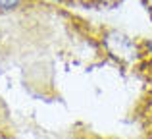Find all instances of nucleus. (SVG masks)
Listing matches in <instances>:
<instances>
[{
  "label": "nucleus",
  "mask_w": 152,
  "mask_h": 139,
  "mask_svg": "<svg viewBox=\"0 0 152 139\" xmlns=\"http://www.w3.org/2000/svg\"><path fill=\"white\" fill-rule=\"evenodd\" d=\"M45 2H54L56 4V2H62V0H45Z\"/></svg>",
  "instance_id": "obj_3"
},
{
  "label": "nucleus",
  "mask_w": 152,
  "mask_h": 139,
  "mask_svg": "<svg viewBox=\"0 0 152 139\" xmlns=\"http://www.w3.org/2000/svg\"><path fill=\"white\" fill-rule=\"evenodd\" d=\"M102 46L108 56L123 66H137L141 60L146 58L145 50L131 37H127L125 33H119V31H108L102 37Z\"/></svg>",
  "instance_id": "obj_1"
},
{
  "label": "nucleus",
  "mask_w": 152,
  "mask_h": 139,
  "mask_svg": "<svg viewBox=\"0 0 152 139\" xmlns=\"http://www.w3.org/2000/svg\"><path fill=\"white\" fill-rule=\"evenodd\" d=\"M21 0H0V10H14Z\"/></svg>",
  "instance_id": "obj_2"
}]
</instances>
